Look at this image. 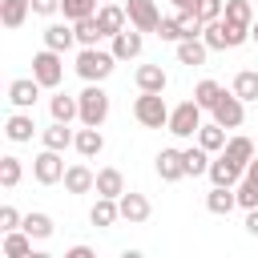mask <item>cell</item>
<instances>
[{"label":"cell","instance_id":"cell-1","mask_svg":"<svg viewBox=\"0 0 258 258\" xmlns=\"http://www.w3.org/2000/svg\"><path fill=\"white\" fill-rule=\"evenodd\" d=\"M202 40H206L210 48H238V44L250 40V28H246V24H234V20H226V16H218V20L206 24Z\"/></svg>","mask_w":258,"mask_h":258},{"label":"cell","instance_id":"cell-2","mask_svg":"<svg viewBox=\"0 0 258 258\" xmlns=\"http://www.w3.org/2000/svg\"><path fill=\"white\" fill-rule=\"evenodd\" d=\"M113 69H117L113 48H109V52H101V48L93 44V48H81V52H77V73H81L85 81H93V85H101Z\"/></svg>","mask_w":258,"mask_h":258},{"label":"cell","instance_id":"cell-3","mask_svg":"<svg viewBox=\"0 0 258 258\" xmlns=\"http://www.w3.org/2000/svg\"><path fill=\"white\" fill-rule=\"evenodd\" d=\"M77 101H81V125H105V117H109V93L101 89V85H85L81 93H77Z\"/></svg>","mask_w":258,"mask_h":258},{"label":"cell","instance_id":"cell-4","mask_svg":"<svg viewBox=\"0 0 258 258\" xmlns=\"http://www.w3.org/2000/svg\"><path fill=\"white\" fill-rule=\"evenodd\" d=\"M133 117H137L145 129H165V125H169V105H165L161 93H141V97L133 101Z\"/></svg>","mask_w":258,"mask_h":258},{"label":"cell","instance_id":"cell-5","mask_svg":"<svg viewBox=\"0 0 258 258\" xmlns=\"http://www.w3.org/2000/svg\"><path fill=\"white\" fill-rule=\"evenodd\" d=\"M165 129H169L173 137H198V129H202V105H198V101H181V105H173Z\"/></svg>","mask_w":258,"mask_h":258},{"label":"cell","instance_id":"cell-6","mask_svg":"<svg viewBox=\"0 0 258 258\" xmlns=\"http://www.w3.org/2000/svg\"><path fill=\"white\" fill-rule=\"evenodd\" d=\"M32 77H36L44 89H56V85L64 81V60H60V52H56V48H40V52L32 56Z\"/></svg>","mask_w":258,"mask_h":258},{"label":"cell","instance_id":"cell-7","mask_svg":"<svg viewBox=\"0 0 258 258\" xmlns=\"http://www.w3.org/2000/svg\"><path fill=\"white\" fill-rule=\"evenodd\" d=\"M210 113H214V121H218V125H226V129H238V125L246 121V101H242L234 89H230V93L222 89V97H218V105H214Z\"/></svg>","mask_w":258,"mask_h":258},{"label":"cell","instance_id":"cell-8","mask_svg":"<svg viewBox=\"0 0 258 258\" xmlns=\"http://www.w3.org/2000/svg\"><path fill=\"white\" fill-rule=\"evenodd\" d=\"M64 161H60V149H44V153H36L32 157V177L40 181V185H56V181H64Z\"/></svg>","mask_w":258,"mask_h":258},{"label":"cell","instance_id":"cell-9","mask_svg":"<svg viewBox=\"0 0 258 258\" xmlns=\"http://www.w3.org/2000/svg\"><path fill=\"white\" fill-rule=\"evenodd\" d=\"M125 12L137 32H157V24H161V12L153 0H125Z\"/></svg>","mask_w":258,"mask_h":258},{"label":"cell","instance_id":"cell-10","mask_svg":"<svg viewBox=\"0 0 258 258\" xmlns=\"http://www.w3.org/2000/svg\"><path fill=\"white\" fill-rule=\"evenodd\" d=\"M117 206H121V218H125L129 226H141V222H149V214H153L149 198H145V194H133V189H125V194L117 198Z\"/></svg>","mask_w":258,"mask_h":258},{"label":"cell","instance_id":"cell-11","mask_svg":"<svg viewBox=\"0 0 258 258\" xmlns=\"http://www.w3.org/2000/svg\"><path fill=\"white\" fill-rule=\"evenodd\" d=\"M40 89H44V85H40L36 77H16V81L8 85V101H12L16 109H32L36 97H40Z\"/></svg>","mask_w":258,"mask_h":258},{"label":"cell","instance_id":"cell-12","mask_svg":"<svg viewBox=\"0 0 258 258\" xmlns=\"http://www.w3.org/2000/svg\"><path fill=\"white\" fill-rule=\"evenodd\" d=\"M97 20H101V28H105L109 40L129 28V12H125V4H117V0H113V4H101V8H97Z\"/></svg>","mask_w":258,"mask_h":258},{"label":"cell","instance_id":"cell-13","mask_svg":"<svg viewBox=\"0 0 258 258\" xmlns=\"http://www.w3.org/2000/svg\"><path fill=\"white\" fill-rule=\"evenodd\" d=\"M153 165H157V177H161V181H181V177H185V157H181V149H161Z\"/></svg>","mask_w":258,"mask_h":258},{"label":"cell","instance_id":"cell-14","mask_svg":"<svg viewBox=\"0 0 258 258\" xmlns=\"http://www.w3.org/2000/svg\"><path fill=\"white\" fill-rule=\"evenodd\" d=\"M4 258H44V254H32V234L20 226V230H8L4 234Z\"/></svg>","mask_w":258,"mask_h":258},{"label":"cell","instance_id":"cell-15","mask_svg":"<svg viewBox=\"0 0 258 258\" xmlns=\"http://www.w3.org/2000/svg\"><path fill=\"white\" fill-rule=\"evenodd\" d=\"M77 44V28H73V20L64 24V20H56V24H48L44 28V48H56V52H69Z\"/></svg>","mask_w":258,"mask_h":258},{"label":"cell","instance_id":"cell-16","mask_svg":"<svg viewBox=\"0 0 258 258\" xmlns=\"http://www.w3.org/2000/svg\"><path fill=\"white\" fill-rule=\"evenodd\" d=\"M64 189H69V194H89V189H97V173H93L85 161H77V165L64 169Z\"/></svg>","mask_w":258,"mask_h":258},{"label":"cell","instance_id":"cell-17","mask_svg":"<svg viewBox=\"0 0 258 258\" xmlns=\"http://www.w3.org/2000/svg\"><path fill=\"white\" fill-rule=\"evenodd\" d=\"M141 44H145V40H141V32L129 24L125 32H117V36H113V56H117V60H133V56H141Z\"/></svg>","mask_w":258,"mask_h":258},{"label":"cell","instance_id":"cell-18","mask_svg":"<svg viewBox=\"0 0 258 258\" xmlns=\"http://www.w3.org/2000/svg\"><path fill=\"white\" fill-rule=\"evenodd\" d=\"M4 133H8V141H16V145H24V141H32V133H36V121L24 113V109H16L8 121H4Z\"/></svg>","mask_w":258,"mask_h":258},{"label":"cell","instance_id":"cell-19","mask_svg":"<svg viewBox=\"0 0 258 258\" xmlns=\"http://www.w3.org/2000/svg\"><path fill=\"white\" fill-rule=\"evenodd\" d=\"M242 173H246V169H238L226 153H218V157L210 161V181H214V185H238Z\"/></svg>","mask_w":258,"mask_h":258},{"label":"cell","instance_id":"cell-20","mask_svg":"<svg viewBox=\"0 0 258 258\" xmlns=\"http://www.w3.org/2000/svg\"><path fill=\"white\" fill-rule=\"evenodd\" d=\"M121 194H125V173L117 165L97 169V198H121Z\"/></svg>","mask_w":258,"mask_h":258},{"label":"cell","instance_id":"cell-21","mask_svg":"<svg viewBox=\"0 0 258 258\" xmlns=\"http://www.w3.org/2000/svg\"><path fill=\"white\" fill-rule=\"evenodd\" d=\"M133 81H137V89H141V93H165V85H169V77H165V69H161V64H141Z\"/></svg>","mask_w":258,"mask_h":258},{"label":"cell","instance_id":"cell-22","mask_svg":"<svg viewBox=\"0 0 258 258\" xmlns=\"http://www.w3.org/2000/svg\"><path fill=\"white\" fill-rule=\"evenodd\" d=\"M73 149H77L81 157H97V153L105 149V137H101V129H97V125H85V129H77V137H73Z\"/></svg>","mask_w":258,"mask_h":258},{"label":"cell","instance_id":"cell-23","mask_svg":"<svg viewBox=\"0 0 258 258\" xmlns=\"http://www.w3.org/2000/svg\"><path fill=\"white\" fill-rule=\"evenodd\" d=\"M206 52H210V44L202 40V36H185V40H177V60L181 64H206Z\"/></svg>","mask_w":258,"mask_h":258},{"label":"cell","instance_id":"cell-24","mask_svg":"<svg viewBox=\"0 0 258 258\" xmlns=\"http://www.w3.org/2000/svg\"><path fill=\"white\" fill-rule=\"evenodd\" d=\"M117 218H121L117 198H97V202H93V210H89V222H93V226H101V230H109Z\"/></svg>","mask_w":258,"mask_h":258},{"label":"cell","instance_id":"cell-25","mask_svg":"<svg viewBox=\"0 0 258 258\" xmlns=\"http://www.w3.org/2000/svg\"><path fill=\"white\" fill-rule=\"evenodd\" d=\"M32 12V0H0V24L4 28H20Z\"/></svg>","mask_w":258,"mask_h":258},{"label":"cell","instance_id":"cell-26","mask_svg":"<svg viewBox=\"0 0 258 258\" xmlns=\"http://www.w3.org/2000/svg\"><path fill=\"white\" fill-rule=\"evenodd\" d=\"M234 206H238L234 185H214V189L206 194V210H210V214H230Z\"/></svg>","mask_w":258,"mask_h":258},{"label":"cell","instance_id":"cell-27","mask_svg":"<svg viewBox=\"0 0 258 258\" xmlns=\"http://www.w3.org/2000/svg\"><path fill=\"white\" fill-rule=\"evenodd\" d=\"M222 153H226V157H230L238 169H246V165L254 161V141H250V137H230Z\"/></svg>","mask_w":258,"mask_h":258},{"label":"cell","instance_id":"cell-28","mask_svg":"<svg viewBox=\"0 0 258 258\" xmlns=\"http://www.w3.org/2000/svg\"><path fill=\"white\" fill-rule=\"evenodd\" d=\"M73 28H77V44L81 48H93L101 36H105V28H101V20L97 16H85V20H73Z\"/></svg>","mask_w":258,"mask_h":258},{"label":"cell","instance_id":"cell-29","mask_svg":"<svg viewBox=\"0 0 258 258\" xmlns=\"http://www.w3.org/2000/svg\"><path fill=\"white\" fill-rule=\"evenodd\" d=\"M48 109H52V121H73V117H81V101L77 97H69V93H56L52 101H48Z\"/></svg>","mask_w":258,"mask_h":258},{"label":"cell","instance_id":"cell-30","mask_svg":"<svg viewBox=\"0 0 258 258\" xmlns=\"http://www.w3.org/2000/svg\"><path fill=\"white\" fill-rule=\"evenodd\" d=\"M73 137H77V133H73V129H69L64 121H52V125H48V129L40 133L44 149H69V145H73Z\"/></svg>","mask_w":258,"mask_h":258},{"label":"cell","instance_id":"cell-31","mask_svg":"<svg viewBox=\"0 0 258 258\" xmlns=\"http://www.w3.org/2000/svg\"><path fill=\"white\" fill-rule=\"evenodd\" d=\"M198 145H202V149H210V153L226 149V125H218V121L202 125V129H198Z\"/></svg>","mask_w":258,"mask_h":258},{"label":"cell","instance_id":"cell-32","mask_svg":"<svg viewBox=\"0 0 258 258\" xmlns=\"http://www.w3.org/2000/svg\"><path fill=\"white\" fill-rule=\"evenodd\" d=\"M20 177H24V165H20V157L4 153V157H0V185H4V189H16V185H20Z\"/></svg>","mask_w":258,"mask_h":258},{"label":"cell","instance_id":"cell-33","mask_svg":"<svg viewBox=\"0 0 258 258\" xmlns=\"http://www.w3.org/2000/svg\"><path fill=\"white\" fill-rule=\"evenodd\" d=\"M181 157H185V173H210V149H202V145H189V149H181Z\"/></svg>","mask_w":258,"mask_h":258},{"label":"cell","instance_id":"cell-34","mask_svg":"<svg viewBox=\"0 0 258 258\" xmlns=\"http://www.w3.org/2000/svg\"><path fill=\"white\" fill-rule=\"evenodd\" d=\"M101 0H60V12L64 20H85V16H97Z\"/></svg>","mask_w":258,"mask_h":258},{"label":"cell","instance_id":"cell-35","mask_svg":"<svg viewBox=\"0 0 258 258\" xmlns=\"http://www.w3.org/2000/svg\"><path fill=\"white\" fill-rule=\"evenodd\" d=\"M218 97H222V85H218V81H210V77H206V81H198V85H194V101H198L202 109H214V105H218Z\"/></svg>","mask_w":258,"mask_h":258},{"label":"cell","instance_id":"cell-36","mask_svg":"<svg viewBox=\"0 0 258 258\" xmlns=\"http://www.w3.org/2000/svg\"><path fill=\"white\" fill-rule=\"evenodd\" d=\"M24 230H28L36 242H44V238H52V218L40 214V210H36V214H24Z\"/></svg>","mask_w":258,"mask_h":258},{"label":"cell","instance_id":"cell-37","mask_svg":"<svg viewBox=\"0 0 258 258\" xmlns=\"http://www.w3.org/2000/svg\"><path fill=\"white\" fill-rule=\"evenodd\" d=\"M234 93H238L242 101H258V73H254V69H242V73L234 77Z\"/></svg>","mask_w":258,"mask_h":258},{"label":"cell","instance_id":"cell-38","mask_svg":"<svg viewBox=\"0 0 258 258\" xmlns=\"http://www.w3.org/2000/svg\"><path fill=\"white\" fill-rule=\"evenodd\" d=\"M226 20H234V24H254V8H250V0H226V12H222Z\"/></svg>","mask_w":258,"mask_h":258},{"label":"cell","instance_id":"cell-39","mask_svg":"<svg viewBox=\"0 0 258 258\" xmlns=\"http://www.w3.org/2000/svg\"><path fill=\"white\" fill-rule=\"evenodd\" d=\"M234 194H238V206H242V210H254V206H258V181H254V177L242 173V181H238Z\"/></svg>","mask_w":258,"mask_h":258},{"label":"cell","instance_id":"cell-40","mask_svg":"<svg viewBox=\"0 0 258 258\" xmlns=\"http://www.w3.org/2000/svg\"><path fill=\"white\" fill-rule=\"evenodd\" d=\"M157 36H161V40H173V44H177V40H185V32H181V20H177V16H161V24H157Z\"/></svg>","mask_w":258,"mask_h":258},{"label":"cell","instance_id":"cell-41","mask_svg":"<svg viewBox=\"0 0 258 258\" xmlns=\"http://www.w3.org/2000/svg\"><path fill=\"white\" fill-rule=\"evenodd\" d=\"M222 12H226V0H198V16H202L206 24H210V20H218Z\"/></svg>","mask_w":258,"mask_h":258},{"label":"cell","instance_id":"cell-42","mask_svg":"<svg viewBox=\"0 0 258 258\" xmlns=\"http://www.w3.org/2000/svg\"><path fill=\"white\" fill-rule=\"evenodd\" d=\"M24 226V218L16 214V206H0V230L8 234V230H20Z\"/></svg>","mask_w":258,"mask_h":258},{"label":"cell","instance_id":"cell-43","mask_svg":"<svg viewBox=\"0 0 258 258\" xmlns=\"http://www.w3.org/2000/svg\"><path fill=\"white\" fill-rule=\"evenodd\" d=\"M32 12L36 16H52V12H60V0H32Z\"/></svg>","mask_w":258,"mask_h":258},{"label":"cell","instance_id":"cell-44","mask_svg":"<svg viewBox=\"0 0 258 258\" xmlns=\"http://www.w3.org/2000/svg\"><path fill=\"white\" fill-rule=\"evenodd\" d=\"M246 234H254V238H258V206H254V210H246Z\"/></svg>","mask_w":258,"mask_h":258},{"label":"cell","instance_id":"cell-45","mask_svg":"<svg viewBox=\"0 0 258 258\" xmlns=\"http://www.w3.org/2000/svg\"><path fill=\"white\" fill-rule=\"evenodd\" d=\"M64 258H93V250H89V246H69Z\"/></svg>","mask_w":258,"mask_h":258},{"label":"cell","instance_id":"cell-46","mask_svg":"<svg viewBox=\"0 0 258 258\" xmlns=\"http://www.w3.org/2000/svg\"><path fill=\"white\" fill-rule=\"evenodd\" d=\"M177 12H198V0H173Z\"/></svg>","mask_w":258,"mask_h":258},{"label":"cell","instance_id":"cell-47","mask_svg":"<svg viewBox=\"0 0 258 258\" xmlns=\"http://www.w3.org/2000/svg\"><path fill=\"white\" fill-rule=\"evenodd\" d=\"M246 177H254V181H258V153H254V161L246 165Z\"/></svg>","mask_w":258,"mask_h":258},{"label":"cell","instance_id":"cell-48","mask_svg":"<svg viewBox=\"0 0 258 258\" xmlns=\"http://www.w3.org/2000/svg\"><path fill=\"white\" fill-rule=\"evenodd\" d=\"M250 40H258V20H254V24H250Z\"/></svg>","mask_w":258,"mask_h":258},{"label":"cell","instance_id":"cell-49","mask_svg":"<svg viewBox=\"0 0 258 258\" xmlns=\"http://www.w3.org/2000/svg\"><path fill=\"white\" fill-rule=\"evenodd\" d=\"M101 4H113V0H101Z\"/></svg>","mask_w":258,"mask_h":258}]
</instances>
